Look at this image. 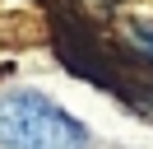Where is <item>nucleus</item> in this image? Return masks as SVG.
<instances>
[{
    "instance_id": "1",
    "label": "nucleus",
    "mask_w": 153,
    "mask_h": 149,
    "mask_svg": "<svg viewBox=\"0 0 153 149\" xmlns=\"http://www.w3.org/2000/svg\"><path fill=\"white\" fill-rule=\"evenodd\" d=\"M0 149H88V126L42 89H0Z\"/></svg>"
},
{
    "instance_id": "2",
    "label": "nucleus",
    "mask_w": 153,
    "mask_h": 149,
    "mask_svg": "<svg viewBox=\"0 0 153 149\" xmlns=\"http://www.w3.org/2000/svg\"><path fill=\"white\" fill-rule=\"evenodd\" d=\"M125 37H130V47H134L139 56H149V61H153V19H134Z\"/></svg>"
}]
</instances>
